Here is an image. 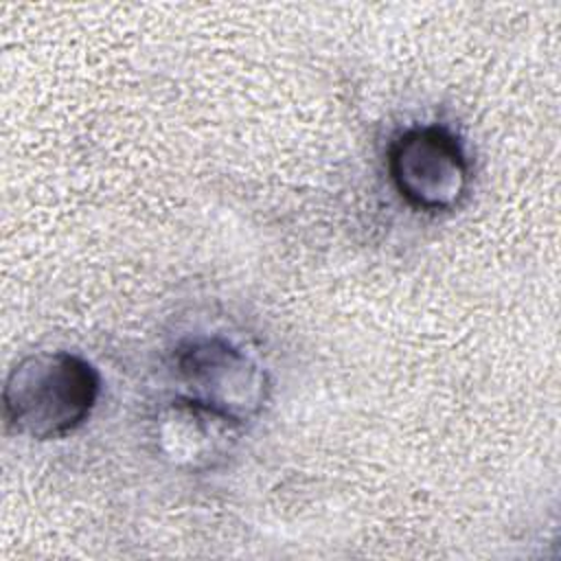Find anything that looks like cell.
<instances>
[{
    "label": "cell",
    "mask_w": 561,
    "mask_h": 561,
    "mask_svg": "<svg viewBox=\"0 0 561 561\" xmlns=\"http://www.w3.org/2000/svg\"><path fill=\"white\" fill-rule=\"evenodd\" d=\"M234 425L219 416L195 408L182 399H173L158 414V438L162 451L175 465H202L219 456L221 443Z\"/></svg>",
    "instance_id": "277c9868"
},
{
    "label": "cell",
    "mask_w": 561,
    "mask_h": 561,
    "mask_svg": "<svg viewBox=\"0 0 561 561\" xmlns=\"http://www.w3.org/2000/svg\"><path fill=\"white\" fill-rule=\"evenodd\" d=\"M388 171L399 195L414 208H454L469 186V162L458 138L440 125L401 131L388 151Z\"/></svg>",
    "instance_id": "3957f363"
},
{
    "label": "cell",
    "mask_w": 561,
    "mask_h": 561,
    "mask_svg": "<svg viewBox=\"0 0 561 561\" xmlns=\"http://www.w3.org/2000/svg\"><path fill=\"white\" fill-rule=\"evenodd\" d=\"M175 399L243 427L270 399V377L256 357L221 335L188 337L171 357Z\"/></svg>",
    "instance_id": "7a4b0ae2"
},
{
    "label": "cell",
    "mask_w": 561,
    "mask_h": 561,
    "mask_svg": "<svg viewBox=\"0 0 561 561\" xmlns=\"http://www.w3.org/2000/svg\"><path fill=\"white\" fill-rule=\"evenodd\" d=\"M99 370L70 351H39L20 359L2 390L7 423L35 440H55L79 430L96 408Z\"/></svg>",
    "instance_id": "6da1fadb"
}]
</instances>
